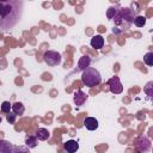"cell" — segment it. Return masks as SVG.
<instances>
[{
	"instance_id": "6da1fadb",
	"label": "cell",
	"mask_w": 153,
	"mask_h": 153,
	"mask_svg": "<svg viewBox=\"0 0 153 153\" xmlns=\"http://www.w3.org/2000/svg\"><path fill=\"white\" fill-rule=\"evenodd\" d=\"M24 2L22 0H0V31L12 30L22 19Z\"/></svg>"
},
{
	"instance_id": "7a4b0ae2",
	"label": "cell",
	"mask_w": 153,
	"mask_h": 153,
	"mask_svg": "<svg viewBox=\"0 0 153 153\" xmlns=\"http://www.w3.org/2000/svg\"><path fill=\"white\" fill-rule=\"evenodd\" d=\"M135 17H136L135 12L131 8H129V7H118L116 14L112 18V20L115 23L112 32L118 35L123 31H127L131 26L133 20H134Z\"/></svg>"
},
{
	"instance_id": "3957f363",
	"label": "cell",
	"mask_w": 153,
	"mask_h": 153,
	"mask_svg": "<svg viewBox=\"0 0 153 153\" xmlns=\"http://www.w3.org/2000/svg\"><path fill=\"white\" fill-rule=\"evenodd\" d=\"M81 81L84 85H86L87 87H93L98 84H100L102 81V75L99 73L98 69L93 68V67H88L85 71H82L81 74Z\"/></svg>"
},
{
	"instance_id": "277c9868",
	"label": "cell",
	"mask_w": 153,
	"mask_h": 153,
	"mask_svg": "<svg viewBox=\"0 0 153 153\" xmlns=\"http://www.w3.org/2000/svg\"><path fill=\"white\" fill-rule=\"evenodd\" d=\"M43 61L48 66H59L62 62V56L55 50H48L43 55Z\"/></svg>"
},
{
	"instance_id": "5b68a950",
	"label": "cell",
	"mask_w": 153,
	"mask_h": 153,
	"mask_svg": "<svg viewBox=\"0 0 153 153\" xmlns=\"http://www.w3.org/2000/svg\"><path fill=\"white\" fill-rule=\"evenodd\" d=\"M135 148L140 153H146L151 149V140L146 135H140L135 140Z\"/></svg>"
},
{
	"instance_id": "8992f818",
	"label": "cell",
	"mask_w": 153,
	"mask_h": 153,
	"mask_svg": "<svg viewBox=\"0 0 153 153\" xmlns=\"http://www.w3.org/2000/svg\"><path fill=\"white\" fill-rule=\"evenodd\" d=\"M106 84H108V86H109V88H110V91H111L112 93H115V94L122 93V91H123V85H122V82H121V80H120L118 76L115 75V76L110 78Z\"/></svg>"
},
{
	"instance_id": "52a82bcc",
	"label": "cell",
	"mask_w": 153,
	"mask_h": 153,
	"mask_svg": "<svg viewBox=\"0 0 153 153\" xmlns=\"http://www.w3.org/2000/svg\"><path fill=\"white\" fill-rule=\"evenodd\" d=\"M86 99H87V94H86L85 92H82L81 90H78V91L74 93V96H73V102H74V104H75L76 106L84 105V103L86 102Z\"/></svg>"
},
{
	"instance_id": "ba28073f",
	"label": "cell",
	"mask_w": 153,
	"mask_h": 153,
	"mask_svg": "<svg viewBox=\"0 0 153 153\" xmlns=\"http://www.w3.org/2000/svg\"><path fill=\"white\" fill-rule=\"evenodd\" d=\"M63 148L67 153H75L79 149V143L75 140H68L63 143Z\"/></svg>"
},
{
	"instance_id": "9c48e42d",
	"label": "cell",
	"mask_w": 153,
	"mask_h": 153,
	"mask_svg": "<svg viewBox=\"0 0 153 153\" xmlns=\"http://www.w3.org/2000/svg\"><path fill=\"white\" fill-rule=\"evenodd\" d=\"M90 65H91V57L88 55H82L78 61V69L85 71L86 68L90 67Z\"/></svg>"
},
{
	"instance_id": "30bf717a",
	"label": "cell",
	"mask_w": 153,
	"mask_h": 153,
	"mask_svg": "<svg viewBox=\"0 0 153 153\" xmlns=\"http://www.w3.org/2000/svg\"><path fill=\"white\" fill-rule=\"evenodd\" d=\"M84 126L87 130H96L98 128V121L94 117H86L84 121Z\"/></svg>"
},
{
	"instance_id": "8fae6325",
	"label": "cell",
	"mask_w": 153,
	"mask_h": 153,
	"mask_svg": "<svg viewBox=\"0 0 153 153\" xmlns=\"http://www.w3.org/2000/svg\"><path fill=\"white\" fill-rule=\"evenodd\" d=\"M90 43H91L92 48H94V49H102L103 45H104V38H103L102 35H96V36H93L91 38V42Z\"/></svg>"
},
{
	"instance_id": "7c38bea8",
	"label": "cell",
	"mask_w": 153,
	"mask_h": 153,
	"mask_svg": "<svg viewBox=\"0 0 153 153\" xmlns=\"http://www.w3.org/2000/svg\"><path fill=\"white\" fill-rule=\"evenodd\" d=\"M11 111H12L16 116H22V115L24 114V111H25V108H24V105H23L20 102H16V103L12 104Z\"/></svg>"
},
{
	"instance_id": "4fadbf2b",
	"label": "cell",
	"mask_w": 153,
	"mask_h": 153,
	"mask_svg": "<svg viewBox=\"0 0 153 153\" xmlns=\"http://www.w3.org/2000/svg\"><path fill=\"white\" fill-rule=\"evenodd\" d=\"M13 145L7 140H0V153H12Z\"/></svg>"
},
{
	"instance_id": "5bb4252c",
	"label": "cell",
	"mask_w": 153,
	"mask_h": 153,
	"mask_svg": "<svg viewBox=\"0 0 153 153\" xmlns=\"http://www.w3.org/2000/svg\"><path fill=\"white\" fill-rule=\"evenodd\" d=\"M35 136L37 137V140L45 141V140H48V139H49L50 134H49L48 129H45V128H38V129H37V131H36V135H35Z\"/></svg>"
},
{
	"instance_id": "9a60e30c",
	"label": "cell",
	"mask_w": 153,
	"mask_h": 153,
	"mask_svg": "<svg viewBox=\"0 0 153 153\" xmlns=\"http://www.w3.org/2000/svg\"><path fill=\"white\" fill-rule=\"evenodd\" d=\"M38 143V140L36 136H32V135H27L25 137V146L27 148H35Z\"/></svg>"
},
{
	"instance_id": "2e32d148",
	"label": "cell",
	"mask_w": 153,
	"mask_h": 153,
	"mask_svg": "<svg viewBox=\"0 0 153 153\" xmlns=\"http://www.w3.org/2000/svg\"><path fill=\"white\" fill-rule=\"evenodd\" d=\"M133 23H134L137 27H142V26H145V24H146V17H143V16H136V17L134 18Z\"/></svg>"
},
{
	"instance_id": "e0dca14e",
	"label": "cell",
	"mask_w": 153,
	"mask_h": 153,
	"mask_svg": "<svg viewBox=\"0 0 153 153\" xmlns=\"http://www.w3.org/2000/svg\"><path fill=\"white\" fill-rule=\"evenodd\" d=\"M12 153H30V148H27L26 146H14L13 145Z\"/></svg>"
},
{
	"instance_id": "ac0fdd59",
	"label": "cell",
	"mask_w": 153,
	"mask_h": 153,
	"mask_svg": "<svg viewBox=\"0 0 153 153\" xmlns=\"http://www.w3.org/2000/svg\"><path fill=\"white\" fill-rule=\"evenodd\" d=\"M143 61L147 66H153V53L148 51L145 56H143Z\"/></svg>"
},
{
	"instance_id": "d6986e66",
	"label": "cell",
	"mask_w": 153,
	"mask_h": 153,
	"mask_svg": "<svg viewBox=\"0 0 153 153\" xmlns=\"http://www.w3.org/2000/svg\"><path fill=\"white\" fill-rule=\"evenodd\" d=\"M117 10H118V6H111L109 10H108V12H106V17L110 19V20H112V18H114V16L116 14V12H117Z\"/></svg>"
},
{
	"instance_id": "ffe728a7",
	"label": "cell",
	"mask_w": 153,
	"mask_h": 153,
	"mask_svg": "<svg viewBox=\"0 0 153 153\" xmlns=\"http://www.w3.org/2000/svg\"><path fill=\"white\" fill-rule=\"evenodd\" d=\"M11 108H12V104L10 103V102H2V104H1V111L2 112H5V114H8V112H11Z\"/></svg>"
},
{
	"instance_id": "44dd1931",
	"label": "cell",
	"mask_w": 153,
	"mask_h": 153,
	"mask_svg": "<svg viewBox=\"0 0 153 153\" xmlns=\"http://www.w3.org/2000/svg\"><path fill=\"white\" fill-rule=\"evenodd\" d=\"M153 82L152 81H149V82H147V85L145 86V93L148 96V97H152L153 96V91H152V88H153Z\"/></svg>"
},
{
	"instance_id": "7402d4cb",
	"label": "cell",
	"mask_w": 153,
	"mask_h": 153,
	"mask_svg": "<svg viewBox=\"0 0 153 153\" xmlns=\"http://www.w3.org/2000/svg\"><path fill=\"white\" fill-rule=\"evenodd\" d=\"M16 118H17V116L11 111V112H8L7 114V116H6V120L10 122V123H14L16 122Z\"/></svg>"
},
{
	"instance_id": "603a6c76",
	"label": "cell",
	"mask_w": 153,
	"mask_h": 153,
	"mask_svg": "<svg viewBox=\"0 0 153 153\" xmlns=\"http://www.w3.org/2000/svg\"><path fill=\"white\" fill-rule=\"evenodd\" d=\"M0 123H1V117H0Z\"/></svg>"
}]
</instances>
